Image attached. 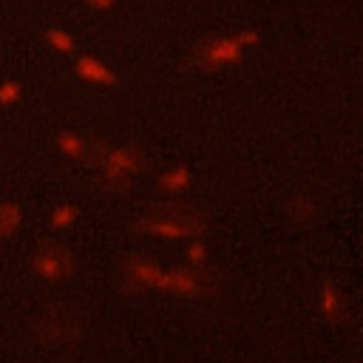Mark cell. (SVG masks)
Returning a JSON list of instances; mask_svg holds the SVG:
<instances>
[{
	"instance_id": "obj_10",
	"label": "cell",
	"mask_w": 363,
	"mask_h": 363,
	"mask_svg": "<svg viewBox=\"0 0 363 363\" xmlns=\"http://www.w3.org/2000/svg\"><path fill=\"white\" fill-rule=\"evenodd\" d=\"M23 227V207L17 201H0V238H11Z\"/></svg>"
},
{
	"instance_id": "obj_15",
	"label": "cell",
	"mask_w": 363,
	"mask_h": 363,
	"mask_svg": "<svg viewBox=\"0 0 363 363\" xmlns=\"http://www.w3.org/2000/svg\"><path fill=\"white\" fill-rule=\"evenodd\" d=\"M187 261H190L193 267H201V264L207 261V250H204V244H190V250H187Z\"/></svg>"
},
{
	"instance_id": "obj_12",
	"label": "cell",
	"mask_w": 363,
	"mask_h": 363,
	"mask_svg": "<svg viewBox=\"0 0 363 363\" xmlns=\"http://www.w3.org/2000/svg\"><path fill=\"white\" fill-rule=\"evenodd\" d=\"M159 187H162L164 193H184V190L190 187V170L182 167V164L164 170V173L159 176Z\"/></svg>"
},
{
	"instance_id": "obj_17",
	"label": "cell",
	"mask_w": 363,
	"mask_h": 363,
	"mask_svg": "<svg viewBox=\"0 0 363 363\" xmlns=\"http://www.w3.org/2000/svg\"><path fill=\"white\" fill-rule=\"evenodd\" d=\"M85 3H88L94 11H108V9H113L116 0H85Z\"/></svg>"
},
{
	"instance_id": "obj_16",
	"label": "cell",
	"mask_w": 363,
	"mask_h": 363,
	"mask_svg": "<svg viewBox=\"0 0 363 363\" xmlns=\"http://www.w3.org/2000/svg\"><path fill=\"white\" fill-rule=\"evenodd\" d=\"M238 40L244 43V48H250V45H258L261 34H258V28H244V31H238Z\"/></svg>"
},
{
	"instance_id": "obj_2",
	"label": "cell",
	"mask_w": 363,
	"mask_h": 363,
	"mask_svg": "<svg viewBox=\"0 0 363 363\" xmlns=\"http://www.w3.org/2000/svg\"><path fill=\"white\" fill-rule=\"evenodd\" d=\"M136 230L142 235H156V238H190L204 233V221L179 204H164L150 216H145L136 224Z\"/></svg>"
},
{
	"instance_id": "obj_3",
	"label": "cell",
	"mask_w": 363,
	"mask_h": 363,
	"mask_svg": "<svg viewBox=\"0 0 363 363\" xmlns=\"http://www.w3.org/2000/svg\"><path fill=\"white\" fill-rule=\"evenodd\" d=\"M28 269L45 284H62L74 275V252L60 241H43L31 252Z\"/></svg>"
},
{
	"instance_id": "obj_13",
	"label": "cell",
	"mask_w": 363,
	"mask_h": 363,
	"mask_svg": "<svg viewBox=\"0 0 363 363\" xmlns=\"http://www.w3.org/2000/svg\"><path fill=\"white\" fill-rule=\"evenodd\" d=\"M20 96H23V85H20L17 79H6V82H0V108H11V105H17Z\"/></svg>"
},
{
	"instance_id": "obj_14",
	"label": "cell",
	"mask_w": 363,
	"mask_h": 363,
	"mask_svg": "<svg viewBox=\"0 0 363 363\" xmlns=\"http://www.w3.org/2000/svg\"><path fill=\"white\" fill-rule=\"evenodd\" d=\"M45 43L51 45V48H57V51H74V37L68 34V31H62V28H48L45 31Z\"/></svg>"
},
{
	"instance_id": "obj_1",
	"label": "cell",
	"mask_w": 363,
	"mask_h": 363,
	"mask_svg": "<svg viewBox=\"0 0 363 363\" xmlns=\"http://www.w3.org/2000/svg\"><path fill=\"white\" fill-rule=\"evenodd\" d=\"M125 281L122 289L125 292H136V289H162L170 295H196L201 292L204 281L193 272V269H164L147 258H130L122 269Z\"/></svg>"
},
{
	"instance_id": "obj_7",
	"label": "cell",
	"mask_w": 363,
	"mask_h": 363,
	"mask_svg": "<svg viewBox=\"0 0 363 363\" xmlns=\"http://www.w3.org/2000/svg\"><path fill=\"white\" fill-rule=\"evenodd\" d=\"M37 337L48 346H62V343H71L77 337V323L60 312H48L40 318L37 323Z\"/></svg>"
},
{
	"instance_id": "obj_4",
	"label": "cell",
	"mask_w": 363,
	"mask_h": 363,
	"mask_svg": "<svg viewBox=\"0 0 363 363\" xmlns=\"http://www.w3.org/2000/svg\"><path fill=\"white\" fill-rule=\"evenodd\" d=\"M142 167H145V153L133 145L105 150V156L99 159V170L108 184H128V179L139 176Z\"/></svg>"
},
{
	"instance_id": "obj_9",
	"label": "cell",
	"mask_w": 363,
	"mask_h": 363,
	"mask_svg": "<svg viewBox=\"0 0 363 363\" xmlns=\"http://www.w3.org/2000/svg\"><path fill=\"white\" fill-rule=\"evenodd\" d=\"M77 218H79V207L62 201V204H54V207H51V213H48V227H51V233H65V230H71V227L77 224Z\"/></svg>"
},
{
	"instance_id": "obj_6",
	"label": "cell",
	"mask_w": 363,
	"mask_h": 363,
	"mask_svg": "<svg viewBox=\"0 0 363 363\" xmlns=\"http://www.w3.org/2000/svg\"><path fill=\"white\" fill-rule=\"evenodd\" d=\"M54 145H57L60 156H65L68 162H91V159L99 162L105 156V147L99 142H91L77 130H60Z\"/></svg>"
},
{
	"instance_id": "obj_11",
	"label": "cell",
	"mask_w": 363,
	"mask_h": 363,
	"mask_svg": "<svg viewBox=\"0 0 363 363\" xmlns=\"http://www.w3.org/2000/svg\"><path fill=\"white\" fill-rule=\"evenodd\" d=\"M340 309H343V301H340L337 286L332 281H323V286L318 292V312L326 318H335V315H340Z\"/></svg>"
},
{
	"instance_id": "obj_8",
	"label": "cell",
	"mask_w": 363,
	"mask_h": 363,
	"mask_svg": "<svg viewBox=\"0 0 363 363\" xmlns=\"http://www.w3.org/2000/svg\"><path fill=\"white\" fill-rule=\"evenodd\" d=\"M74 71H77L79 79H85V82H91V85H116V82H119V77L113 74V68H108L102 60H96V57H91V54L79 57L77 65H74Z\"/></svg>"
},
{
	"instance_id": "obj_5",
	"label": "cell",
	"mask_w": 363,
	"mask_h": 363,
	"mask_svg": "<svg viewBox=\"0 0 363 363\" xmlns=\"http://www.w3.org/2000/svg\"><path fill=\"white\" fill-rule=\"evenodd\" d=\"M241 57H244V43L238 40V34L216 37V40H207V43L196 45V62L201 68H207V71H218V68L235 65Z\"/></svg>"
}]
</instances>
